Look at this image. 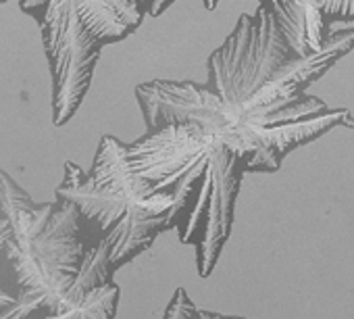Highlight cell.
I'll return each mask as SVG.
<instances>
[{
    "label": "cell",
    "mask_w": 354,
    "mask_h": 319,
    "mask_svg": "<svg viewBox=\"0 0 354 319\" xmlns=\"http://www.w3.org/2000/svg\"><path fill=\"white\" fill-rule=\"evenodd\" d=\"M125 146L104 136L90 172L67 161L55 190V199L77 207L88 232L109 248L115 269L148 250L162 232L175 230L177 211L171 197L154 194L131 170Z\"/></svg>",
    "instance_id": "obj_4"
},
{
    "label": "cell",
    "mask_w": 354,
    "mask_h": 319,
    "mask_svg": "<svg viewBox=\"0 0 354 319\" xmlns=\"http://www.w3.org/2000/svg\"><path fill=\"white\" fill-rule=\"evenodd\" d=\"M42 30L53 75V123L82 107L102 46L125 40L144 19L142 0H21Z\"/></svg>",
    "instance_id": "obj_5"
},
{
    "label": "cell",
    "mask_w": 354,
    "mask_h": 319,
    "mask_svg": "<svg viewBox=\"0 0 354 319\" xmlns=\"http://www.w3.org/2000/svg\"><path fill=\"white\" fill-rule=\"evenodd\" d=\"M162 319H246V317L205 311V309L196 307V302L190 298V294L184 288H180V290H175L173 298L169 300V304L162 313Z\"/></svg>",
    "instance_id": "obj_8"
},
{
    "label": "cell",
    "mask_w": 354,
    "mask_h": 319,
    "mask_svg": "<svg viewBox=\"0 0 354 319\" xmlns=\"http://www.w3.org/2000/svg\"><path fill=\"white\" fill-rule=\"evenodd\" d=\"M0 3H5V0H0Z\"/></svg>",
    "instance_id": "obj_10"
},
{
    "label": "cell",
    "mask_w": 354,
    "mask_h": 319,
    "mask_svg": "<svg viewBox=\"0 0 354 319\" xmlns=\"http://www.w3.org/2000/svg\"><path fill=\"white\" fill-rule=\"evenodd\" d=\"M354 51V28L333 32L323 53L300 57L273 15H240L209 57V82L152 80L136 88L146 129L198 123L244 172L273 174L286 154L333 127H354L348 109H331L308 88Z\"/></svg>",
    "instance_id": "obj_1"
},
{
    "label": "cell",
    "mask_w": 354,
    "mask_h": 319,
    "mask_svg": "<svg viewBox=\"0 0 354 319\" xmlns=\"http://www.w3.org/2000/svg\"><path fill=\"white\" fill-rule=\"evenodd\" d=\"M0 203L9 217L7 259L17 298L0 319H115L121 288L109 248L84 226L75 205L36 203L0 170Z\"/></svg>",
    "instance_id": "obj_2"
},
{
    "label": "cell",
    "mask_w": 354,
    "mask_h": 319,
    "mask_svg": "<svg viewBox=\"0 0 354 319\" xmlns=\"http://www.w3.org/2000/svg\"><path fill=\"white\" fill-rule=\"evenodd\" d=\"M175 3V0H142V7H144V13L146 15H152V17H158L160 13H165L171 5ZM205 7L209 11H213L217 5H219V0H203Z\"/></svg>",
    "instance_id": "obj_9"
},
{
    "label": "cell",
    "mask_w": 354,
    "mask_h": 319,
    "mask_svg": "<svg viewBox=\"0 0 354 319\" xmlns=\"http://www.w3.org/2000/svg\"><path fill=\"white\" fill-rule=\"evenodd\" d=\"M125 148L131 170L150 190L173 199L175 232L196 248L198 275L209 277L232 236L246 172L194 121H169Z\"/></svg>",
    "instance_id": "obj_3"
},
{
    "label": "cell",
    "mask_w": 354,
    "mask_h": 319,
    "mask_svg": "<svg viewBox=\"0 0 354 319\" xmlns=\"http://www.w3.org/2000/svg\"><path fill=\"white\" fill-rule=\"evenodd\" d=\"M9 240H11V226H9V217L3 209V203H0V313L7 311L17 298L13 269L7 259Z\"/></svg>",
    "instance_id": "obj_7"
},
{
    "label": "cell",
    "mask_w": 354,
    "mask_h": 319,
    "mask_svg": "<svg viewBox=\"0 0 354 319\" xmlns=\"http://www.w3.org/2000/svg\"><path fill=\"white\" fill-rule=\"evenodd\" d=\"M300 57L327 48L333 21H354V0H259Z\"/></svg>",
    "instance_id": "obj_6"
}]
</instances>
